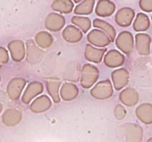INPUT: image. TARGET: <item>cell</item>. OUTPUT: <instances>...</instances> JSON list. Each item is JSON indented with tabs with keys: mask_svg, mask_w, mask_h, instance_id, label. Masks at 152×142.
I'll return each mask as SVG.
<instances>
[{
	"mask_svg": "<svg viewBox=\"0 0 152 142\" xmlns=\"http://www.w3.org/2000/svg\"><path fill=\"white\" fill-rule=\"evenodd\" d=\"M99 72L96 67L91 64H86L82 71L81 84L85 88L91 87L98 78Z\"/></svg>",
	"mask_w": 152,
	"mask_h": 142,
	"instance_id": "cell-1",
	"label": "cell"
},
{
	"mask_svg": "<svg viewBox=\"0 0 152 142\" xmlns=\"http://www.w3.org/2000/svg\"><path fill=\"white\" fill-rule=\"evenodd\" d=\"M92 96L97 99H103L110 97L113 93L112 86L108 80L98 83L91 91Z\"/></svg>",
	"mask_w": 152,
	"mask_h": 142,
	"instance_id": "cell-2",
	"label": "cell"
},
{
	"mask_svg": "<svg viewBox=\"0 0 152 142\" xmlns=\"http://www.w3.org/2000/svg\"><path fill=\"white\" fill-rule=\"evenodd\" d=\"M133 37L129 32H123L117 38V45L126 54H130L133 50Z\"/></svg>",
	"mask_w": 152,
	"mask_h": 142,
	"instance_id": "cell-3",
	"label": "cell"
},
{
	"mask_svg": "<svg viewBox=\"0 0 152 142\" xmlns=\"http://www.w3.org/2000/svg\"><path fill=\"white\" fill-rule=\"evenodd\" d=\"M88 40L91 44L98 47H104V46L108 45L111 41L105 33L99 30H92L88 36Z\"/></svg>",
	"mask_w": 152,
	"mask_h": 142,
	"instance_id": "cell-4",
	"label": "cell"
},
{
	"mask_svg": "<svg viewBox=\"0 0 152 142\" xmlns=\"http://www.w3.org/2000/svg\"><path fill=\"white\" fill-rule=\"evenodd\" d=\"M151 38L147 34H137L136 36V47L140 55L147 56L150 53Z\"/></svg>",
	"mask_w": 152,
	"mask_h": 142,
	"instance_id": "cell-5",
	"label": "cell"
},
{
	"mask_svg": "<svg viewBox=\"0 0 152 142\" xmlns=\"http://www.w3.org/2000/svg\"><path fill=\"white\" fill-rule=\"evenodd\" d=\"M65 22L64 18L60 15L55 13H50L46 19L45 26L50 30L56 31L63 27Z\"/></svg>",
	"mask_w": 152,
	"mask_h": 142,
	"instance_id": "cell-6",
	"label": "cell"
},
{
	"mask_svg": "<svg viewBox=\"0 0 152 142\" xmlns=\"http://www.w3.org/2000/svg\"><path fill=\"white\" fill-rule=\"evenodd\" d=\"M112 79L116 90H119L127 84L129 81V73L126 69L115 70L112 73Z\"/></svg>",
	"mask_w": 152,
	"mask_h": 142,
	"instance_id": "cell-7",
	"label": "cell"
},
{
	"mask_svg": "<svg viewBox=\"0 0 152 142\" xmlns=\"http://www.w3.org/2000/svg\"><path fill=\"white\" fill-rule=\"evenodd\" d=\"M134 13L130 8H123L118 11L116 15V22L120 26H129L133 19Z\"/></svg>",
	"mask_w": 152,
	"mask_h": 142,
	"instance_id": "cell-8",
	"label": "cell"
},
{
	"mask_svg": "<svg viewBox=\"0 0 152 142\" xmlns=\"http://www.w3.org/2000/svg\"><path fill=\"white\" fill-rule=\"evenodd\" d=\"M136 113L139 119L145 124H150L152 123V104H141L137 109Z\"/></svg>",
	"mask_w": 152,
	"mask_h": 142,
	"instance_id": "cell-9",
	"label": "cell"
},
{
	"mask_svg": "<svg viewBox=\"0 0 152 142\" xmlns=\"http://www.w3.org/2000/svg\"><path fill=\"white\" fill-rule=\"evenodd\" d=\"M124 56L117 50H111L105 57V64L108 67L120 66L124 62Z\"/></svg>",
	"mask_w": 152,
	"mask_h": 142,
	"instance_id": "cell-10",
	"label": "cell"
},
{
	"mask_svg": "<svg viewBox=\"0 0 152 142\" xmlns=\"http://www.w3.org/2000/svg\"><path fill=\"white\" fill-rule=\"evenodd\" d=\"M43 90L42 85L39 82H32L28 85L22 97V101L25 103H29L30 101L34 97L42 93Z\"/></svg>",
	"mask_w": 152,
	"mask_h": 142,
	"instance_id": "cell-11",
	"label": "cell"
},
{
	"mask_svg": "<svg viewBox=\"0 0 152 142\" xmlns=\"http://www.w3.org/2000/svg\"><path fill=\"white\" fill-rule=\"evenodd\" d=\"M28 46V56L27 59L31 63H37L39 62L42 56V51L35 45L32 40H29L27 42Z\"/></svg>",
	"mask_w": 152,
	"mask_h": 142,
	"instance_id": "cell-12",
	"label": "cell"
},
{
	"mask_svg": "<svg viewBox=\"0 0 152 142\" xmlns=\"http://www.w3.org/2000/svg\"><path fill=\"white\" fill-rule=\"evenodd\" d=\"M50 106V101L48 97L42 96L36 99L31 106V110L35 112H41L46 110Z\"/></svg>",
	"mask_w": 152,
	"mask_h": 142,
	"instance_id": "cell-13",
	"label": "cell"
},
{
	"mask_svg": "<svg viewBox=\"0 0 152 142\" xmlns=\"http://www.w3.org/2000/svg\"><path fill=\"white\" fill-rule=\"evenodd\" d=\"M120 99L123 104L129 106H132L138 101V94L134 90L128 88L122 92L120 94Z\"/></svg>",
	"mask_w": 152,
	"mask_h": 142,
	"instance_id": "cell-14",
	"label": "cell"
},
{
	"mask_svg": "<svg viewBox=\"0 0 152 142\" xmlns=\"http://www.w3.org/2000/svg\"><path fill=\"white\" fill-rule=\"evenodd\" d=\"M105 52V49L94 48L88 44L86 49V57L88 60L94 62H99Z\"/></svg>",
	"mask_w": 152,
	"mask_h": 142,
	"instance_id": "cell-15",
	"label": "cell"
},
{
	"mask_svg": "<svg viewBox=\"0 0 152 142\" xmlns=\"http://www.w3.org/2000/svg\"><path fill=\"white\" fill-rule=\"evenodd\" d=\"M115 6L114 3L109 1H100L98 2L96 8V14L101 16H110L113 13Z\"/></svg>",
	"mask_w": 152,
	"mask_h": 142,
	"instance_id": "cell-16",
	"label": "cell"
},
{
	"mask_svg": "<svg viewBox=\"0 0 152 142\" xmlns=\"http://www.w3.org/2000/svg\"><path fill=\"white\" fill-rule=\"evenodd\" d=\"M63 37L69 42H77L81 39L82 33L74 26H68L63 31Z\"/></svg>",
	"mask_w": 152,
	"mask_h": 142,
	"instance_id": "cell-17",
	"label": "cell"
},
{
	"mask_svg": "<svg viewBox=\"0 0 152 142\" xmlns=\"http://www.w3.org/2000/svg\"><path fill=\"white\" fill-rule=\"evenodd\" d=\"M10 83V84L8 87L9 94L10 98L16 99L19 96L22 88L25 86V81L22 78H18V79H13Z\"/></svg>",
	"mask_w": 152,
	"mask_h": 142,
	"instance_id": "cell-18",
	"label": "cell"
},
{
	"mask_svg": "<svg viewBox=\"0 0 152 142\" xmlns=\"http://www.w3.org/2000/svg\"><path fill=\"white\" fill-rule=\"evenodd\" d=\"M78 94V88L74 84L66 83L64 84L61 90V96L65 100L69 101L74 99Z\"/></svg>",
	"mask_w": 152,
	"mask_h": 142,
	"instance_id": "cell-19",
	"label": "cell"
},
{
	"mask_svg": "<svg viewBox=\"0 0 152 142\" xmlns=\"http://www.w3.org/2000/svg\"><path fill=\"white\" fill-rule=\"evenodd\" d=\"M94 26L103 30L105 32V34H107V36H108V37L110 38L111 41H113L114 39V37H115L116 35L114 28L108 22L100 20V19H95L94 21Z\"/></svg>",
	"mask_w": 152,
	"mask_h": 142,
	"instance_id": "cell-20",
	"label": "cell"
},
{
	"mask_svg": "<svg viewBox=\"0 0 152 142\" xmlns=\"http://www.w3.org/2000/svg\"><path fill=\"white\" fill-rule=\"evenodd\" d=\"M9 48L12 52L14 60H22L24 57V44L21 42V41H14L13 43H10Z\"/></svg>",
	"mask_w": 152,
	"mask_h": 142,
	"instance_id": "cell-21",
	"label": "cell"
},
{
	"mask_svg": "<svg viewBox=\"0 0 152 142\" xmlns=\"http://www.w3.org/2000/svg\"><path fill=\"white\" fill-rule=\"evenodd\" d=\"M149 25L150 22L148 16L144 13H139L134 24V28L137 31H143L146 30L149 28Z\"/></svg>",
	"mask_w": 152,
	"mask_h": 142,
	"instance_id": "cell-22",
	"label": "cell"
},
{
	"mask_svg": "<svg viewBox=\"0 0 152 142\" xmlns=\"http://www.w3.org/2000/svg\"><path fill=\"white\" fill-rule=\"evenodd\" d=\"M73 3L70 1H55L52 4V8L62 13H69L73 8Z\"/></svg>",
	"mask_w": 152,
	"mask_h": 142,
	"instance_id": "cell-23",
	"label": "cell"
},
{
	"mask_svg": "<svg viewBox=\"0 0 152 142\" xmlns=\"http://www.w3.org/2000/svg\"><path fill=\"white\" fill-rule=\"evenodd\" d=\"M36 41L39 47L46 48L51 44L53 39L49 33L46 32H41L39 33L36 36Z\"/></svg>",
	"mask_w": 152,
	"mask_h": 142,
	"instance_id": "cell-24",
	"label": "cell"
},
{
	"mask_svg": "<svg viewBox=\"0 0 152 142\" xmlns=\"http://www.w3.org/2000/svg\"><path fill=\"white\" fill-rule=\"evenodd\" d=\"M60 85V82L59 81H49L47 83V88L48 90L49 94L50 95L53 99V101L55 103H57L59 101V94H58V91H59V87Z\"/></svg>",
	"mask_w": 152,
	"mask_h": 142,
	"instance_id": "cell-25",
	"label": "cell"
},
{
	"mask_svg": "<svg viewBox=\"0 0 152 142\" xmlns=\"http://www.w3.org/2000/svg\"><path fill=\"white\" fill-rule=\"evenodd\" d=\"M94 1H84L79 4L75 9V13L78 14H88L91 13L93 10Z\"/></svg>",
	"mask_w": 152,
	"mask_h": 142,
	"instance_id": "cell-26",
	"label": "cell"
},
{
	"mask_svg": "<svg viewBox=\"0 0 152 142\" xmlns=\"http://www.w3.org/2000/svg\"><path fill=\"white\" fill-rule=\"evenodd\" d=\"M72 22L74 25L80 27L84 33H86L91 27V22L86 17H77L74 16L72 19Z\"/></svg>",
	"mask_w": 152,
	"mask_h": 142,
	"instance_id": "cell-27",
	"label": "cell"
},
{
	"mask_svg": "<svg viewBox=\"0 0 152 142\" xmlns=\"http://www.w3.org/2000/svg\"><path fill=\"white\" fill-rule=\"evenodd\" d=\"M140 5L141 9L144 11H152V0H142L140 1Z\"/></svg>",
	"mask_w": 152,
	"mask_h": 142,
	"instance_id": "cell-28",
	"label": "cell"
},
{
	"mask_svg": "<svg viewBox=\"0 0 152 142\" xmlns=\"http://www.w3.org/2000/svg\"><path fill=\"white\" fill-rule=\"evenodd\" d=\"M115 115L117 119H123L126 115V109L120 105H117L115 108Z\"/></svg>",
	"mask_w": 152,
	"mask_h": 142,
	"instance_id": "cell-29",
	"label": "cell"
},
{
	"mask_svg": "<svg viewBox=\"0 0 152 142\" xmlns=\"http://www.w3.org/2000/svg\"><path fill=\"white\" fill-rule=\"evenodd\" d=\"M148 142H152V138H151V139H150V140L148 141Z\"/></svg>",
	"mask_w": 152,
	"mask_h": 142,
	"instance_id": "cell-30",
	"label": "cell"
}]
</instances>
